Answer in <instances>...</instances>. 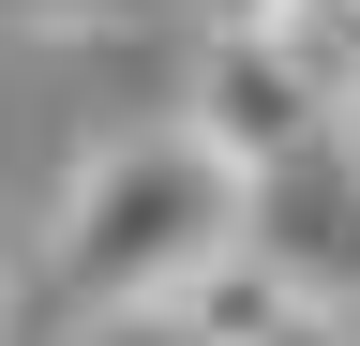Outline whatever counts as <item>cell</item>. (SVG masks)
I'll list each match as a JSON object with an SVG mask.
<instances>
[{
	"label": "cell",
	"mask_w": 360,
	"mask_h": 346,
	"mask_svg": "<svg viewBox=\"0 0 360 346\" xmlns=\"http://www.w3.org/2000/svg\"><path fill=\"white\" fill-rule=\"evenodd\" d=\"M240 241V166H225L195 121H135L60 181V226H45V301L60 316H150Z\"/></svg>",
	"instance_id": "1"
},
{
	"label": "cell",
	"mask_w": 360,
	"mask_h": 346,
	"mask_svg": "<svg viewBox=\"0 0 360 346\" xmlns=\"http://www.w3.org/2000/svg\"><path fill=\"white\" fill-rule=\"evenodd\" d=\"M240 241L315 301V316L360 331V136H345V121H330L315 151H285V166L240 181Z\"/></svg>",
	"instance_id": "2"
},
{
	"label": "cell",
	"mask_w": 360,
	"mask_h": 346,
	"mask_svg": "<svg viewBox=\"0 0 360 346\" xmlns=\"http://www.w3.org/2000/svg\"><path fill=\"white\" fill-rule=\"evenodd\" d=\"M180 121H195V136H210V151H225V166L255 181V166H285V151H315V136H330L345 106L315 91V75H300L285 46H270L255 16H225L210 46H195V91H180Z\"/></svg>",
	"instance_id": "3"
},
{
	"label": "cell",
	"mask_w": 360,
	"mask_h": 346,
	"mask_svg": "<svg viewBox=\"0 0 360 346\" xmlns=\"http://www.w3.org/2000/svg\"><path fill=\"white\" fill-rule=\"evenodd\" d=\"M165 0H0V30H30V46H120V30H150Z\"/></svg>",
	"instance_id": "4"
},
{
	"label": "cell",
	"mask_w": 360,
	"mask_h": 346,
	"mask_svg": "<svg viewBox=\"0 0 360 346\" xmlns=\"http://www.w3.org/2000/svg\"><path fill=\"white\" fill-rule=\"evenodd\" d=\"M60 346H195V331L150 301V316H60Z\"/></svg>",
	"instance_id": "5"
},
{
	"label": "cell",
	"mask_w": 360,
	"mask_h": 346,
	"mask_svg": "<svg viewBox=\"0 0 360 346\" xmlns=\"http://www.w3.org/2000/svg\"><path fill=\"white\" fill-rule=\"evenodd\" d=\"M255 346H345V316H315V301H300V316H285V331H255Z\"/></svg>",
	"instance_id": "6"
},
{
	"label": "cell",
	"mask_w": 360,
	"mask_h": 346,
	"mask_svg": "<svg viewBox=\"0 0 360 346\" xmlns=\"http://www.w3.org/2000/svg\"><path fill=\"white\" fill-rule=\"evenodd\" d=\"M345 346H360V331H345Z\"/></svg>",
	"instance_id": "7"
}]
</instances>
